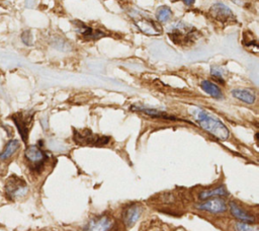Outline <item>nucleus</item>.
<instances>
[{
    "label": "nucleus",
    "mask_w": 259,
    "mask_h": 231,
    "mask_svg": "<svg viewBox=\"0 0 259 231\" xmlns=\"http://www.w3.org/2000/svg\"><path fill=\"white\" fill-rule=\"evenodd\" d=\"M229 208L231 214L233 215L235 218L240 220L241 222L245 223H255L256 219L253 215H251L249 212L246 210H244L241 206H239L237 203L235 202H230L229 204Z\"/></svg>",
    "instance_id": "obj_10"
},
{
    "label": "nucleus",
    "mask_w": 259,
    "mask_h": 231,
    "mask_svg": "<svg viewBox=\"0 0 259 231\" xmlns=\"http://www.w3.org/2000/svg\"><path fill=\"white\" fill-rule=\"evenodd\" d=\"M22 43L26 46H31L33 44V36L31 31H23L21 34Z\"/></svg>",
    "instance_id": "obj_22"
},
{
    "label": "nucleus",
    "mask_w": 259,
    "mask_h": 231,
    "mask_svg": "<svg viewBox=\"0 0 259 231\" xmlns=\"http://www.w3.org/2000/svg\"><path fill=\"white\" fill-rule=\"evenodd\" d=\"M132 110L133 111H138L141 113H144L150 117H153V118H161V119H166V120H174L176 121L177 119L167 115L164 112H160L158 110H154V108H149V107H144V106H132Z\"/></svg>",
    "instance_id": "obj_14"
},
{
    "label": "nucleus",
    "mask_w": 259,
    "mask_h": 231,
    "mask_svg": "<svg viewBox=\"0 0 259 231\" xmlns=\"http://www.w3.org/2000/svg\"><path fill=\"white\" fill-rule=\"evenodd\" d=\"M20 147V143L19 140H10L4 147L2 152L0 153V159L1 160H7L10 158L13 154H15Z\"/></svg>",
    "instance_id": "obj_16"
},
{
    "label": "nucleus",
    "mask_w": 259,
    "mask_h": 231,
    "mask_svg": "<svg viewBox=\"0 0 259 231\" xmlns=\"http://www.w3.org/2000/svg\"><path fill=\"white\" fill-rule=\"evenodd\" d=\"M189 112L190 115L195 118L199 127L214 136L215 138L222 141L229 139L230 131L220 120L214 118L207 111L202 110L200 107H193Z\"/></svg>",
    "instance_id": "obj_1"
},
{
    "label": "nucleus",
    "mask_w": 259,
    "mask_h": 231,
    "mask_svg": "<svg viewBox=\"0 0 259 231\" xmlns=\"http://www.w3.org/2000/svg\"><path fill=\"white\" fill-rule=\"evenodd\" d=\"M13 122L21 136V139L23 142L28 141L29 137V131H30V125L32 124L33 121V114H18L12 117Z\"/></svg>",
    "instance_id": "obj_6"
},
{
    "label": "nucleus",
    "mask_w": 259,
    "mask_h": 231,
    "mask_svg": "<svg viewBox=\"0 0 259 231\" xmlns=\"http://www.w3.org/2000/svg\"><path fill=\"white\" fill-rule=\"evenodd\" d=\"M211 16L218 21L222 23L233 22L235 21L234 13L223 3H216L210 9Z\"/></svg>",
    "instance_id": "obj_5"
},
{
    "label": "nucleus",
    "mask_w": 259,
    "mask_h": 231,
    "mask_svg": "<svg viewBox=\"0 0 259 231\" xmlns=\"http://www.w3.org/2000/svg\"><path fill=\"white\" fill-rule=\"evenodd\" d=\"M232 96H233L235 99L245 103V104H248V105H252L254 104L255 100H256V96L255 93L249 89H241V88H237V89H233L231 91Z\"/></svg>",
    "instance_id": "obj_12"
},
{
    "label": "nucleus",
    "mask_w": 259,
    "mask_h": 231,
    "mask_svg": "<svg viewBox=\"0 0 259 231\" xmlns=\"http://www.w3.org/2000/svg\"><path fill=\"white\" fill-rule=\"evenodd\" d=\"M201 88L203 91H206L209 96H211L214 99L217 100H222L223 99V93L220 87L216 85L215 84L211 83L209 80H203L201 83Z\"/></svg>",
    "instance_id": "obj_15"
},
{
    "label": "nucleus",
    "mask_w": 259,
    "mask_h": 231,
    "mask_svg": "<svg viewBox=\"0 0 259 231\" xmlns=\"http://www.w3.org/2000/svg\"><path fill=\"white\" fill-rule=\"evenodd\" d=\"M172 17V11L168 6H160L156 11V19L159 22H166Z\"/></svg>",
    "instance_id": "obj_18"
},
{
    "label": "nucleus",
    "mask_w": 259,
    "mask_h": 231,
    "mask_svg": "<svg viewBox=\"0 0 259 231\" xmlns=\"http://www.w3.org/2000/svg\"><path fill=\"white\" fill-rule=\"evenodd\" d=\"M142 213V209L139 205H131L127 207L124 212H122V221H124L125 225L128 227H133L136 222H137L140 218Z\"/></svg>",
    "instance_id": "obj_9"
},
{
    "label": "nucleus",
    "mask_w": 259,
    "mask_h": 231,
    "mask_svg": "<svg viewBox=\"0 0 259 231\" xmlns=\"http://www.w3.org/2000/svg\"><path fill=\"white\" fill-rule=\"evenodd\" d=\"M237 231H258L256 226H252L245 222H238L235 224Z\"/></svg>",
    "instance_id": "obj_21"
},
{
    "label": "nucleus",
    "mask_w": 259,
    "mask_h": 231,
    "mask_svg": "<svg viewBox=\"0 0 259 231\" xmlns=\"http://www.w3.org/2000/svg\"><path fill=\"white\" fill-rule=\"evenodd\" d=\"M136 25L138 26V29L143 32L144 34L151 35V36H157L160 34V30L157 28L155 22L148 21V20H138L136 21Z\"/></svg>",
    "instance_id": "obj_13"
},
{
    "label": "nucleus",
    "mask_w": 259,
    "mask_h": 231,
    "mask_svg": "<svg viewBox=\"0 0 259 231\" xmlns=\"http://www.w3.org/2000/svg\"><path fill=\"white\" fill-rule=\"evenodd\" d=\"M112 229H113V228H112ZM112 229H111V230H110V231H113V230H112ZM117 231H120V230H117Z\"/></svg>",
    "instance_id": "obj_24"
},
{
    "label": "nucleus",
    "mask_w": 259,
    "mask_h": 231,
    "mask_svg": "<svg viewBox=\"0 0 259 231\" xmlns=\"http://www.w3.org/2000/svg\"><path fill=\"white\" fill-rule=\"evenodd\" d=\"M228 192L226 191V189L224 187H218L213 189H208V191H202L199 198V200H207L210 198H215V197H223L227 196Z\"/></svg>",
    "instance_id": "obj_17"
},
{
    "label": "nucleus",
    "mask_w": 259,
    "mask_h": 231,
    "mask_svg": "<svg viewBox=\"0 0 259 231\" xmlns=\"http://www.w3.org/2000/svg\"><path fill=\"white\" fill-rule=\"evenodd\" d=\"M73 138L75 143L82 146H104L110 143L111 138L108 136H101L94 134L89 129L84 130H74Z\"/></svg>",
    "instance_id": "obj_2"
},
{
    "label": "nucleus",
    "mask_w": 259,
    "mask_h": 231,
    "mask_svg": "<svg viewBox=\"0 0 259 231\" xmlns=\"http://www.w3.org/2000/svg\"><path fill=\"white\" fill-rule=\"evenodd\" d=\"M5 192L7 197L10 199L21 198L28 192V186L19 176L11 175L6 182Z\"/></svg>",
    "instance_id": "obj_3"
},
{
    "label": "nucleus",
    "mask_w": 259,
    "mask_h": 231,
    "mask_svg": "<svg viewBox=\"0 0 259 231\" xmlns=\"http://www.w3.org/2000/svg\"><path fill=\"white\" fill-rule=\"evenodd\" d=\"M73 24H74L75 30L78 34H80L84 39L89 40L91 34L93 33V30L91 28H89V26H87L86 24H84L83 22H81V21H74Z\"/></svg>",
    "instance_id": "obj_19"
},
{
    "label": "nucleus",
    "mask_w": 259,
    "mask_h": 231,
    "mask_svg": "<svg viewBox=\"0 0 259 231\" xmlns=\"http://www.w3.org/2000/svg\"><path fill=\"white\" fill-rule=\"evenodd\" d=\"M24 156L32 166L36 168L43 167L45 161L47 160V155L42 149L39 148L37 145H31L25 149Z\"/></svg>",
    "instance_id": "obj_8"
},
{
    "label": "nucleus",
    "mask_w": 259,
    "mask_h": 231,
    "mask_svg": "<svg viewBox=\"0 0 259 231\" xmlns=\"http://www.w3.org/2000/svg\"><path fill=\"white\" fill-rule=\"evenodd\" d=\"M115 226V219L112 216L100 215L92 218L82 231H110Z\"/></svg>",
    "instance_id": "obj_4"
},
{
    "label": "nucleus",
    "mask_w": 259,
    "mask_h": 231,
    "mask_svg": "<svg viewBox=\"0 0 259 231\" xmlns=\"http://www.w3.org/2000/svg\"><path fill=\"white\" fill-rule=\"evenodd\" d=\"M211 73L213 75V77L215 79H217V81H220L221 84H224L225 81L223 79V73L221 71V68L218 67V66H212L211 68Z\"/></svg>",
    "instance_id": "obj_20"
},
{
    "label": "nucleus",
    "mask_w": 259,
    "mask_h": 231,
    "mask_svg": "<svg viewBox=\"0 0 259 231\" xmlns=\"http://www.w3.org/2000/svg\"><path fill=\"white\" fill-rule=\"evenodd\" d=\"M198 209L207 211L210 213H224L227 211V204L225 200L219 197L211 198L209 200H206L204 202H201L198 204Z\"/></svg>",
    "instance_id": "obj_7"
},
{
    "label": "nucleus",
    "mask_w": 259,
    "mask_h": 231,
    "mask_svg": "<svg viewBox=\"0 0 259 231\" xmlns=\"http://www.w3.org/2000/svg\"><path fill=\"white\" fill-rule=\"evenodd\" d=\"M141 231H185V230H183L180 227H174L160 220H151L143 224Z\"/></svg>",
    "instance_id": "obj_11"
},
{
    "label": "nucleus",
    "mask_w": 259,
    "mask_h": 231,
    "mask_svg": "<svg viewBox=\"0 0 259 231\" xmlns=\"http://www.w3.org/2000/svg\"><path fill=\"white\" fill-rule=\"evenodd\" d=\"M182 1L186 4V5H193L195 3L196 0H182Z\"/></svg>",
    "instance_id": "obj_23"
}]
</instances>
